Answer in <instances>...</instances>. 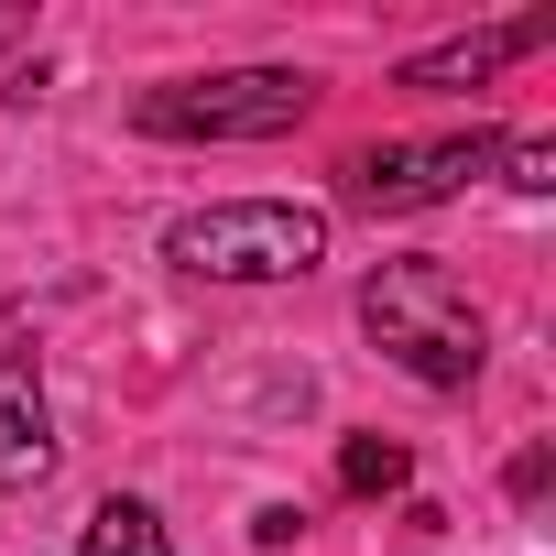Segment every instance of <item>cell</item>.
<instances>
[{"label":"cell","instance_id":"8","mask_svg":"<svg viewBox=\"0 0 556 556\" xmlns=\"http://www.w3.org/2000/svg\"><path fill=\"white\" fill-rule=\"evenodd\" d=\"M415 480V458H404V437H382V426H361V437H339V491L350 502H382V491H404Z\"/></svg>","mask_w":556,"mask_h":556},{"label":"cell","instance_id":"6","mask_svg":"<svg viewBox=\"0 0 556 556\" xmlns=\"http://www.w3.org/2000/svg\"><path fill=\"white\" fill-rule=\"evenodd\" d=\"M534 45H556V12H523V23H491V34H447V45L404 55V88H480L491 66H513Z\"/></svg>","mask_w":556,"mask_h":556},{"label":"cell","instance_id":"5","mask_svg":"<svg viewBox=\"0 0 556 556\" xmlns=\"http://www.w3.org/2000/svg\"><path fill=\"white\" fill-rule=\"evenodd\" d=\"M55 469V404H45V371L23 350H0V491H34Z\"/></svg>","mask_w":556,"mask_h":556},{"label":"cell","instance_id":"1","mask_svg":"<svg viewBox=\"0 0 556 556\" xmlns=\"http://www.w3.org/2000/svg\"><path fill=\"white\" fill-rule=\"evenodd\" d=\"M361 339L393 371L437 382V393L480 382V350H491V328H480V306H469V285H458L447 262H382L371 285H361Z\"/></svg>","mask_w":556,"mask_h":556},{"label":"cell","instance_id":"11","mask_svg":"<svg viewBox=\"0 0 556 556\" xmlns=\"http://www.w3.org/2000/svg\"><path fill=\"white\" fill-rule=\"evenodd\" d=\"M545 480H556V458H545V447H523V458H513V502H545Z\"/></svg>","mask_w":556,"mask_h":556},{"label":"cell","instance_id":"4","mask_svg":"<svg viewBox=\"0 0 556 556\" xmlns=\"http://www.w3.org/2000/svg\"><path fill=\"white\" fill-rule=\"evenodd\" d=\"M491 164H502V131H447V142H393V153H361V164H350V207H371V218H415V207H437V197L480 186Z\"/></svg>","mask_w":556,"mask_h":556},{"label":"cell","instance_id":"10","mask_svg":"<svg viewBox=\"0 0 556 556\" xmlns=\"http://www.w3.org/2000/svg\"><path fill=\"white\" fill-rule=\"evenodd\" d=\"M295 534H306L295 502H262V513H251V545H295Z\"/></svg>","mask_w":556,"mask_h":556},{"label":"cell","instance_id":"3","mask_svg":"<svg viewBox=\"0 0 556 556\" xmlns=\"http://www.w3.org/2000/svg\"><path fill=\"white\" fill-rule=\"evenodd\" d=\"M317 110V77L306 66H229V77H175L153 88L131 121L153 142H273Z\"/></svg>","mask_w":556,"mask_h":556},{"label":"cell","instance_id":"7","mask_svg":"<svg viewBox=\"0 0 556 556\" xmlns=\"http://www.w3.org/2000/svg\"><path fill=\"white\" fill-rule=\"evenodd\" d=\"M77 556H175V545H164V513H153V502H131V491H110V502L88 513V534H77Z\"/></svg>","mask_w":556,"mask_h":556},{"label":"cell","instance_id":"2","mask_svg":"<svg viewBox=\"0 0 556 556\" xmlns=\"http://www.w3.org/2000/svg\"><path fill=\"white\" fill-rule=\"evenodd\" d=\"M164 262L197 273V285H295V273L328 262V207H306V197H218V207H186L164 229Z\"/></svg>","mask_w":556,"mask_h":556},{"label":"cell","instance_id":"9","mask_svg":"<svg viewBox=\"0 0 556 556\" xmlns=\"http://www.w3.org/2000/svg\"><path fill=\"white\" fill-rule=\"evenodd\" d=\"M502 164H513L502 186H523V197H556V142H545V131H523V142H502Z\"/></svg>","mask_w":556,"mask_h":556}]
</instances>
